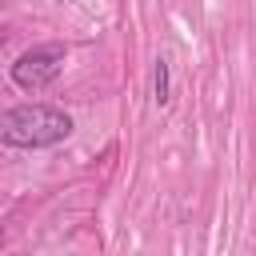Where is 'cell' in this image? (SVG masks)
<instances>
[{
	"mask_svg": "<svg viewBox=\"0 0 256 256\" xmlns=\"http://www.w3.org/2000/svg\"><path fill=\"white\" fill-rule=\"evenodd\" d=\"M72 132V116L52 104H16L0 112V144L8 148H52Z\"/></svg>",
	"mask_w": 256,
	"mask_h": 256,
	"instance_id": "6da1fadb",
	"label": "cell"
},
{
	"mask_svg": "<svg viewBox=\"0 0 256 256\" xmlns=\"http://www.w3.org/2000/svg\"><path fill=\"white\" fill-rule=\"evenodd\" d=\"M64 60H68L64 44H36V48H28V52L16 56L12 80H16L20 88H28V92H40V88H48V84L64 72Z\"/></svg>",
	"mask_w": 256,
	"mask_h": 256,
	"instance_id": "7a4b0ae2",
	"label": "cell"
},
{
	"mask_svg": "<svg viewBox=\"0 0 256 256\" xmlns=\"http://www.w3.org/2000/svg\"><path fill=\"white\" fill-rule=\"evenodd\" d=\"M152 92H156V104H168V64L156 60V72H152Z\"/></svg>",
	"mask_w": 256,
	"mask_h": 256,
	"instance_id": "3957f363",
	"label": "cell"
},
{
	"mask_svg": "<svg viewBox=\"0 0 256 256\" xmlns=\"http://www.w3.org/2000/svg\"><path fill=\"white\" fill-rule=\"evenodd\" d=\"M0 248H4V232H0Z\"/></svg>",
	"mask_w": 256,
	"mask_h": 256,
	"instance_id": "277c9868",
	"label": "cell"
}]
</instances>
